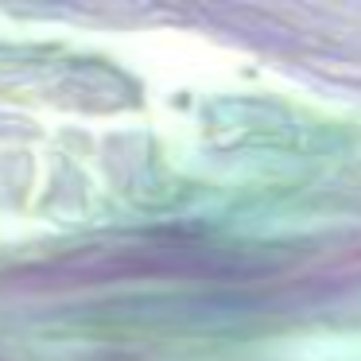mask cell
<instances>
[{"instance_id":"1","label":"cell","mask_w":361,"mask_h":361,"mask_svg":"<svg viewBox=\"0 0 361 361\" xmlns=\"http://www.w3.org/2000/svg\"><path fill=\"white\" fill-rule=\"evenodd\" d=\"M221 260L183 241H136V245H94V249L66 252L47 264L24 268L12 276L16 291H74L97 283L125 280H164V276H202L218 272Z\"/></svg>"}]
</instances>
